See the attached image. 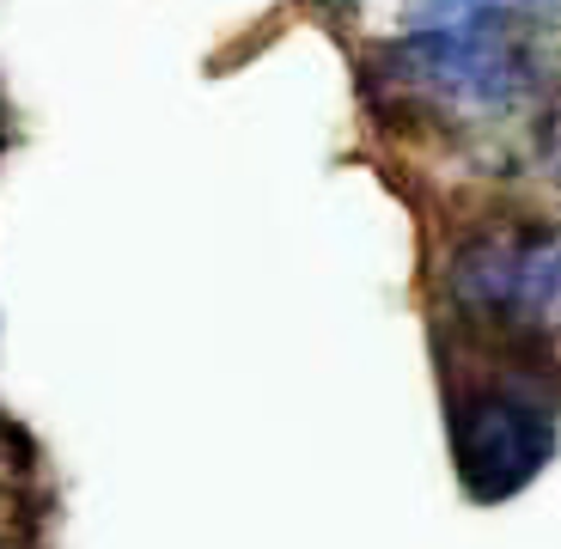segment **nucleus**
I'll return each mask as SVG.
<instances>
[{"mask_svg":"<svg viewBox=\"0 0 561 549\" xmlns=\"http://www.w3.org/2000/svg\"><path fill=\"white\" fill-rule=\"evenodd\" d=\"M373 68L409 111H427L439 123H537L561 99V31L489 13L446 31H403L373 56Z\"/></svg>","mask_w":561,"mask_h":549,"instance_id":"f257e3e1","label":"nucleus"},{"mask_svg":"<svg viewBox=\"0 0 561 549\" xmlns=\"http://www.w3.org/2000/svg\"><path fill=\"white\" fill-rule=\"evenodd\" d=\"M446 294L501 342H561V220L506 214L477 226L446 263Z\"/></svg>","mask_w":561,"mask_h":549,"instance_id":"f03ea898","label":"nucleus"},{"mask_svg":"<svg viewBox=\"0 0 561 549\" xmlns=\"http://www.w3.org/2000/svg\"><path fill=\"white\" fill-rule=\"evenodd\" d=\"M446 427L463 489L477 501H506L525 482H537V470L556 458V434H561L556 385L531 366H506V373L463 385L451 397Z\"/></svg>","mask_w":561,"mask_h":549,"instance_id":"7ed1b4c3","label":"nucleus"},{"mask_svg":"<svg viewBox=\"0 0 561 549\" xmlns=\"http://www.w3.org/2000/svg\"><path fill=\"white\" fill-rule=\"evenodd\" d=\"M537 171L549 178V190H561V99L537 116Z\"/></svg>","mask_w":561,"mask_h":549,"instance_id":"20e7f679","label":"nucleus"},{"mask_svg":"<svg viewBox=\"0 0 561 549\" xmlns=\"http://www.w3.org/2000/svg\"><path fill=\"white\" fill-rule=\"evenodd\" d=\"M482 13H513V19L561 31V0H482Z\"/></svg>","mask_w":561,"mask_h":549,"instance_id":"39448f33","label":"nucleus"}]
</instances>
